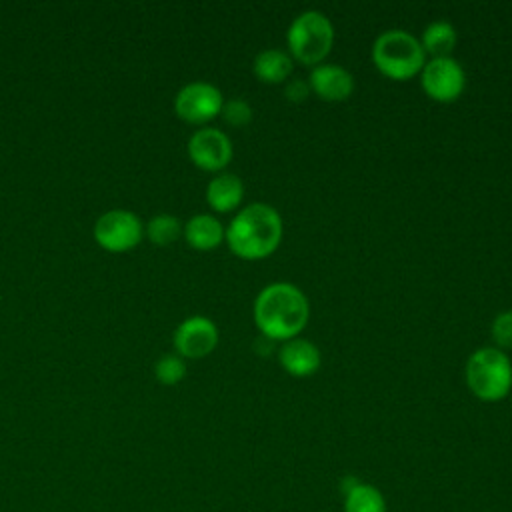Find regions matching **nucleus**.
I'll return each instance as SVG.
<instances>
[{
  "label": "nucleus",
  "mask_w": 512,
  "mask_h": 512,
  "mask_svg": "<svg viewBox=\"0 0 512 512\" xmlns=\"http://www.w3.org/2000/svg\"><path fill=\"white\" fill-rule=\"evenodd\" d=\"M310 304L306 294L290 282L264 286L254 300V322L262 336L270 340L296 338L306 326Z\"/></svg>",
  "instance_id": "1"
},
{
  "label": "nucleus",
  "mask_w": 512,
  "mask_h": 512,
  "mask_svg": "<svg viewBox=\"0 0 512 512\" xmlns=\"http://www.w3.org/2000/svg\"><path fill=\"white\" fill-rule=\"evenodd\" d=\"M282 218L266 202H252L240 208L224 230L228 248L244 260H260L272 254L282 240Z\"/></svg>",
  "instance_id": "2"
},
{
  "label": "nucleus",
  "mask_w": 512,
  "mask_h": 512,
  "mask_svg": "<svg viewBox=\"0 0 512 512\" xmlns=\"http://www.w3.org/2000/svg\"><path fill=\"white\" fill-rule=\"evenodd\" d=\"M372 62L384 76L404 80L420 74L426 64V54L414 34L402 28H390L376 36L372 44Z\"/></svg>",
  "instance_id": "3"
},
{
  "label": "nucleus",
  "mask_w": 512,
  "mask_h": 512,
  "mask_svg": "<svg viewBox=\"0 0 512 512\" xmlns=\"http://www.w3.org/2000/svg\"><path fill=\"white\" fill-rule=\"evenodd\" d=\"M464 376L476 398L484 402H498L506 398L512 388V362L504 350L482 346L468 356Z\"/></svg>",
  "instance_id": "4"
},
{
  "label": "nucleus",
  "mask_w": 512,
  "mask_h": 512,
  "mask_svg": "<svg viewBox=\"0 0 512 512\" xmlns=\"http://www.w3.org/2000/svg\"><path fill=\"white\" fill-rule=\"evenodd\" d=\"M290 56L302 64H322L334 42V26L320 10H304L288 26Z\"/></svg>",
  "instance_id": "5"
},
{
  "label": "nucleus",
  "mask_w": 512,
  "mask_h": 512,
  "mask_svg": "<svg viewBox=\"0 0 512 512\" xmlns=\"http://www.w3.org/2000/svg\"><path fill=\"white\" fill-rule=\"evenodd\" d=\"M92 232L100 248L120 254L140 244L144 236V224L132 210L112 208L96 220Z\"/></svg>",
  "instance_id": "6"
},
{
  "label": "nucleus",
  "mask_w": 512,
  "mask_h": 512,
  "mask_svg": "<svg viewBox=\"0 0 512 512\" xmlns=\"http://www.w3.org/2000/svg\"><path fill=\"white\" fill-rule=\"evenodd\" d=\"M224 96L218 86L206 80H192L184 84L174 96V112L190 124H204L216 118L222 110Z\"/></svg>",
  "instance_id": "7"
},
{
  "label": "nucleus",
  "mask_w": 512,
  "mask_h": 512,
  "mask_svg": "<svg viewBox=\"0 0 512 512\" xmlns=\"http://www.w3.org/2000/svg\"><path fill=\"white\" fill-rule=\"evenodd\" d=\"M420 84L432 100L452 102L466 88V72L452 56L430 58L420 70Z\"/></svg>",
  "instance_id": "8"
},
{
  "label": "nucleus",
  "mask_w": 512,
  "mask_h": 512,
  "mask_svg": "<svg viewBox=\"0 0 512 512\" xmlns=\"http://www.w3.org/2000/svg\"><path fill=\"white\" fill-rule=\"evenodd\" d=\"M190 160L208 172H218L222 170L230 160H232V142L226 132L220 128H198L192 132L186 144Z\"/></svg>",
  "instance_id": "9"
},
{
  "label": "nucleus",
  "mask_w": 512,
  "mask_h": 512,
  "mask_svg": "<svg viewBox=\"0 0 512 512\" xmlns=\"http://www.w3.org/2000/svg\"><path fill=\"white\" fill-rule=\"evenodd\" d=\"M172 344L182 358H204L218 344V328L208 316H188L176 326Z\"/></svg>",
  "instance_id": "10"
},
{
  "label": "nucleus",
  "mask_w": 512,
  "mask_h": 512,
  "mask_svg": "<svg viewBox=\"0 0 512 512\" xmlns=\"http://www.w3.org/2000/svg\"><path fill=\"white\" fill-rule=\"evenodd\" d=\"M310 90L328 102L346 100L354 92V76L340 64H316L308 74Z\"/></svg>",
  "instance_id": "11"
},
{
  "label": "nucleus",
  "mask_w": 512,
  "mask_h": 512,
  "mask_svg": "<svg viewBox=\"0 0 512 512\" xmlns=\"http://www.w3.org/2000/svg\"><path fill=\"white\" fill-rule=\"evenodd\" d=\"M278 360L288 374L304 378V376L314 374L320 368L322 356L314 342L296 336V338L282 342V346L278 350Z\"/></svg>",
  "instance_id": "12"
},
{
  "label": "nucleus",
  "mask_w": 512,
  "mask_h": 512,
  "mask_svg": "<svg viewBox=\"0 0 512 512\" xmlns=\"http://www.w3.org/2000/svg\"><path fill=\"white\" fill-rule=\"evenodd\" d=\"M244 198V182L234 172H218L206 186V202L216 212H232Z\"/></svg>",
  "instance_id": "13"
},
{
  "label": "nucleus",
  "mask_w": 512,
  "mask_h": 512,
  "mask_svg": "<svg viewBox=\"0 0 512 512\" xmlns=\"http://www.w3.org/2000/svg\"><path fill=\"white\" fill-rule=\"evenodd\" d=\"M224 226L212 214H194L184 224V240L196 250H212L224 240Z\"/></svg>",
  "instance_id": "14"
},
{
  "label": "nucleus",
  "mask_w": 512,
  "mask_h": 512,
  "mask_svg": "<svg viewBox=\"0 0 512 512\" xmlns=\"http://www.w3.org/2000/svg\"><path fill=\"white\" fill-rule=\"evenodd\" d=\"M254 74L268 84H278L290 78L294 70V58L290 52L280 50V48H264L256 54L252 62Z\"/></svg>",
  "instance_id": "15"
},
{
  "label": "nucleus",
  "mask_w": 512,
  "mask_h": 512,
  "mask_svg": "<svg viewBox=\"0 0 512 512\" xmlns=\"http://www.w3.org/2000/svg\"><path fill=\"white\" fill-rule=\"evenodd\" d=\"M420 44L424 54H430L432 58L450 56L456 46V28L446 20H434L424 28Z\"/></svg>",
  "instance_id": "16"
},
{
  "label": "nucleus",
  "mask_w": 512,
  "mask_h": 512,
  "mask_svg": "<svg viewBox=\"0 0 512 512\" xmlns=\"http://www.w3.org/2000/svg\"><path fill=\"white\" fill-rule=\"evenodd\" d=\"M342 512H388V506L380 488L360 480L344 494Z\"/></svg>",
  "instance_id": "17"
},
{
  "label": "nucleus",
  "mask_w": 512,
  "mask_h": 512,
  "mask_svg": "<svg viewBox=\"0 0 512 512\" xmlns=\"http://www.w3.org/2000/svg\"><path fill=\"white\" fill-rule=\"evenodd\" d=\"M182 230H184V224L174 214H156L144 226L146 238L156 246H168L176 242Z\"/></svg>",
  "instance_id": "18"
},
{
  "label": "nucleus",
  "mask_w": 512,
  "mask_h": 512,
  "mask_svg": "<svg viewBox=\"0 0 512 512\" xmlns=\"http://www.w3.org/2000/svg\"><path fill=\"white\" fill-rule=\"evenodd\" d=\"M186 376V362L178 354H164L154 362V378L164 386H174Z\"/></svg>",
  "instance_id": "19"
},
{
  "label": "nucleus",
  "mask_w": 512,
  "mask_h": 512,
  "mask_svg": "<svg viewBox=\"0 0 512 512\" xmlns=\"http://www.w3.org/2000/svg\"><path fill=\"white\" fill-rule=\"evenodd\" d=\"M220 116L224 118L226 124L240 128V126H246L252 120V106L242 98H232V100H226L222 104Z\"/></svg>",
  "instance_id": "20"
},
{
  "label": "nucleus",
  "mask_w": 512,
  "mask_h": 512,
  "mask_svg": "<svg viewBox=\"0 0 512 512\" xmlns=\"http://www.w3.org/2000/svg\"><path fill=\"white\" fill-rule=\"evenodd\" d=\"M492 338L500 350L512 348V310H504L492 320Z\"/></svg>",
  "instance_id": "21"
},
{
  "label": "nucleus",
  "mask_w": 512,
  "mask_h": 512,
  "mask_svg": "<svg viewBox=\"0 0 512 512\" xmlns=\"http://www.w3.org/2000/svg\"><path fill=\"white\" fill-rule=\"evenodd\" d=\"M308 94H310V84L304 78H290L284 86V96L290 102H302L308 98Z\"/></svg>",
  "instance_id": "22"
}]
</instances>
